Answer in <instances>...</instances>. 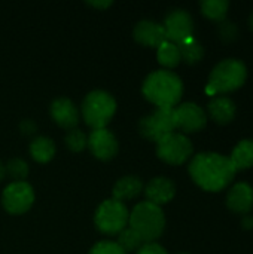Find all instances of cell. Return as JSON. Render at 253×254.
<instances>
[{
    "label": "cell",
    "mask_w": 253,
    "mask_h": 254,
    "mask_svg": "<svg viewBox=\"0 0 253 254\" xmlns=\"http://www.w3.org/2000/svg\"><path fill=\"white\" fill-rule=\"evenodd\" d=\"M176 129L183 132H198L207 124L206 112L195 103H183L173 109Z\"/></svg>",
    "instance_id": "8fae6325"
},
{
    "label": "cell",
    "mask_w": 253,
    "mask_h": 254,
    "mask_svg": "<svg viewBox=\"0 0 253 254\" xmlns=\"http://www.w3.org/2000/svg\"><path fill=\"white\" fill-rule=\"evenodd\" d=\"M236 170H246L253 167V140H242L230 156Z\"/></svg>",
    "instance_id": "d6986e66"
},
{
    "label": "cell",
    "mask_w": 253,
    "mask_h": 254,
    "mask_svg": "<svg viewBox=\"0 0 253 254\" xmlns=\"http://www.w3.org/2000/svg\"><path fill=\"white\" fill-rule=\"evenodd\" d=\"M249 25H251V28L253 30V12L252 15H251V18H249Z\"/></svg>",
    "instance_id": "d6a6232c"
},
{
    "label": "cell",
    "mask_w": 253,
    "mask_h": 254,
    "mask_svg": "<svg viewBox=\"0 0 253 254\" xmlns=\"http://www.w3.org/2000/svg\"><path fill=\"white\" fill-rule=\"evenodd\" d=\"M200 6H201V12L204 16H207L212 21L222 22L225 21L230 3L227 0H204L201 1Z\"/></svg>",
    "instance_id": "603a6c76"
},
{
    "label": "cell",
    "mask_w": 253,
    "mask_h": 254,
    "mask_svg": "<svg viewBox=\"0 0 253 254\" xmlns=\"http://www.w3.org/2000/svg\"><path fill=\"white\" fill-rule=\"evenodd\" d=\"M177 46H179L182 60L188 64H195V63L201 61V58L204 57V48L198 40L194 39V36L189 37L188 40L182 42Z\"/></svg>",
    "instance_id": "7402d4cb"
},
{
    "label": "cell",
    "mask_w": 253,
    "mask_h": 254,
    "mask_svg": "<svg viewBox=\"0 0 253 254\" xmlns=\"http://www.w3.org/2000/svg\"><path fill=\"white\" fill-rule=\"evenodd\" d=\"M130 220V213L124 202L107 199L100 204L95 211V226L104 235H118L121 234Z\"/></svg>",
    "instance_id": "8992f818"
},
{
    "label": "cell",
    "mask_w": 253,
    "mask_h": 254,
    "mask_svg": "<svg viewBox=\"0 0 253 254\" xmlns=\"http://www.w3.org/2000/svg\"><path fill=\"white\" fill-rule=\"evenodd\" d=\"M180 254H188V253H180Z\"/></svg>",
    "instance_id": "836d02e7"
},
{
    "label": "cell",
    "mask_w": 253,
    "mask_h": 254,
    "mask_svg": "<svg viewBox=\"0 0 253 254\" xmlns=\"http://www.w3.org/2000/svg\"><path fill=\"white\" fill-rule=\"evenodd\" d=\"M4 171L10 179H13V182H24L28 174V165L22 159H12L4 167Z\"/></svg>",
    "instance_id": "484cf974"
},
{
    "label": "cell",
    "mask_w": 253,
    "mask_h": 254,
    "mask_svg": "<svg viewBox=\"0 0 253 254\" xmlns=\"http://www.w3.org/2000/svg\"><path fill=\"white\" fill-rule=\"evenodd\" d=\"M34 202L33 188L25 182H12L7 185L1 195L3 208L9 214H24Z\"/></svg>",
    "instance_id": "9c48e42d"
},
{
    "label": "cell",
    "mask_w": 253,
    "mask_h": 254,
    "mask_svg": "<svg viewBox=\"0 0 253 254\" xmlns=\"http://www.w3.org/2000/svg\"><path fill=\"white\" fill-rule=\"evenodd\" d=\"M30 155L36 162L46 164L55 155V144L48 137H37L30 144Z\"/></svg>",
    "instance_id": "ffe728a7"
},
{
    "label": "cell",
    "mask_w": 253,
    "mask_h": 254,
    "mask_svg": "<svg viewBox=\"0 0 253 254\" xmlns=\"http://www.w3.org/2000/svg\"><path fill=\"white\" fill-rule=\"evenodd\" d=\"M174 116L173 109H155L152 113L143 116L139 122L140 134L149 140L158 143L166 135L174 132Z\"/></svg>",
    "instance_id": "ba28073f"
},
{
    "label": "cell",
    "mask_w": 253,
    "mask_h": 254,
    "mask_svg": "<svg viewBox=\"0 0 253 254\" xmlns=\"http://www.w3.org/2000/svg\"><path fill=\"white\" fill-rule=\"evenodd\" d=\"M143 190V182L136 176H127L116 182L113 188V199L124 202L139 196Z\"/></svg>",
    "instance_id": "ac0fdd59"
},
{
    "label": "cell",
    "mask_w": 253,
    "mask_h": 254,
    "mask_svg": "<svg viewBox=\"0 0 253 254\" xmlns=\"http://www.w3.org/2000/svg\"><path fill=\"white\" fill-rule=\"evenodd\" d=\"M116 244L128 254L133 253V252L137 253V250L145 244V241L142 240V237L136 231H133L131 228H125L121 234H118Z\"/></svg>",
    "instance_id": "cb8c5ba5"
},
{
    "label": "cell",
    "mask_w": 253,
    "mask_h": 254,
    "mask_svg": "<svg viewBox=\"0 0 253 254\" xmlns=\"http://www.w3.org/2000/svg\"><path fill=\"white\" fill-rule=\"evenodd\" d=\"M227 207L237 214H249L253 208V189L248 183H236L227 195Z\"/></svg>",
    "instance_id": "5bb4252c"
},
{
    "label": "cell",
    "mask_w": 253,
    "mask_h": 254,
    "mask_svg": "<svg viewBox=\"0 0 253 254\" xmlns=\"http://www.w3.org/2000/svg\"><path fill=\"white\" fill-rule=\"evenodd\" d=\"M188 171L194 183L207 192H219L228 188L237 173L228 156L215 152H203L195 155L188 167Z\"/></svg>",
    "instance_id": "6da1fadb"
},
{
    "label": "cell",
    "mask_w": 253,
    "mask_h": 254,
    "mask_svg": "<svg viewBox=\"0 0 253 254\" xmlns=\"http://www.w3.org/2000/svg\"><path fill=\"white\" fill-rule=\"evenodd\" d=\"M89 254H127L116 243H112V241H101V243H97L92 249Z\"/></svg>",
    "instance_id": "4316f807"
},
{
    "label": "cell",
    "mask_w": 253,
    "mask_h": 254,
    "mask_svg": "<svg viewBox=\"0 0 253 254\" xmlns=\"http://www.w3.org/2000/svg\"><path fill=\"white\" fill-rule=\"evenodd\" d=\"M158 61L161 65L167 67V68H174L176 65H179V63L182 61V57H180V51H179V46L166 40L164 43H161L158 48Z\"/></svg>",
    "instance_id": "44dd1931"
},
{
    "label": "cell",
    "mask_w": 253,
    "mask_h": 254,
    "mask_svg": "<svg viewBox=\"0 0 253 254\" xmlns=\"http://www.w3.org/2000/svg\"><path fill=\"white\" fill-rule=\"evenodd\" d=\"M86 146L89 147L91 153L101 161H110L118 153L116 137L106 128L94 129L88 137Z\"/></svg>",
    "instance_id": "7c38bea8"
},
{
    "label": "cell",
    "mask_w": 253,
    "mask_h": 254,
    "mask_svg": "<svg viewBox=\"0 0 253 254\" xmlns=\"http://www.w3.org/2000/svg\"><path fill=\"white\" fill-rule=\"evenodd\" d=\"M207 110H209L210 118L219 125L230 124L236 116V104L228 97H215V98H212L209 106H207Z\"/></svg>",
    "instance_id": "e0dca14e"
},
{
    "label": "cell",
    "mask_w": 253,
    "mask_h": 254,
    "mask_svg": "<svg viewBox=\"0 0 253 254\" xmlns=\"http://www.w3.org/2000/svg\"><path fill=\"white\" fill-rule=\"evenodd\" d=\"M116 112L115 98L106 91H92L82 101V118L92 129H103Z\"/></svg>",
    "instance_id": "5b68a950"
},
{
    "label": "cell",
    "mask_w": 253,
    "mask_h": 254,
    "mask_svg": "<svg viewBox=\"0 0 253 254\" xmlns=\"http://www.w3.org/2000/svg\"><path fill=\"white\" fill-rule=\"evenodd\" d=\"M164 31L166 39L174 45H180L182 42L192 37L194 33V21L192 16L183 9L171 10L164 19Z\"/></svg>",
    "instance_id": "30bf717a"
},
{
    "label": "cell",
    "mask_w": 253,
    "mask_h": 254,
    "mask_svg": "<svg viewBox=\"0 0 253 254\" xmlns=\"http://www.w3.org/2000/svg\"><path fill=\"white\" fill-rule=\"evenodd\" d=\"M128 225L142 237L145 243H154L164 232L166 217L161 207L145 201L133 208Z\"/></svg>",
    "instance_id": "277c9868"
},
{
    "label": "cell",
    "mask_w": 253,
    "mask_h": 254,
    "mask_svg": "<svg viewBox=\"0 0 253 254\" xmlns=\"http://www.w3.org/2000/svg\"><path fill=\"white\" fill-rule=\"evenodd\" d=\"M51 116L64 129H75L79 122V112L69 98H57L51 104Z\"/></svg>",
    "instance_id": "2e32d148"
},
{
    "label": "cell",
    "mask_w": 253,
    "mask_h": 254,
    "mask_svg": "<svg viewBox=\"0 0 253 254\" xmlns=\"http://www.w3.org/2000/svg\"><path fill=\"white\" fill-rule=\"evenodd\" d=\"M133 36L140 45H145L149 48H158L161 43L167 40L163 24L148 21V19H143L136 24L133 30Z\"/></svg>",
    "instance_id": "9a60e30c"
},
{
    "label": "cell",
    "mask_w": 253,
    "mask_h": 254,
    "mask_svg": "<svg viewBox=\"0 0 253 254\" xmlns=\"http://www.w3.org/2000/svg\"><path fill=\"white\" fill-rule=\"evenodd\" d=\"M86 143H88L86 135L81 129H78V128L70 129L67 132V135H66V146H67L69 150H72L75 153L82 152L86 147Z\"/></svg>",
    "instance_id": "d4e9b609"
},
{
    "label": "cell",
    "mask_w": 253,
    "mask_h": 254,
    "mask_svg": "<svg viewBox=\"0 0 253 254\" xmlns=\"http://www.w3.org/2000/svg\"><path fill=\"white\" fill-rule=\"evenodd\" d=\"M142 92L157 109H174L183 94L180 77L170 70L152 71L143 82Z\"/></svg>",
    "instance_id": "7a4b0ae2"
},
{
    "label": "cell",
    "mask_w": 253,
    "mask_h": 254,
    "mask_svg": "<svg viewBox=\"0 0 253 254\" xmlns=\"http://www.w3.org/2000/svg\"><path fill=\"white\" fill-rule=\"evenodd\" d=\"M136 254H169L157 243H145Z\"/></svg>",
    "instance_id": "f1b7e54d"
},
{
    "label": "cell",
    "mask_w": 253,
    "mask_h": 254,
    "mask_svg": "<svg viewBox=\"0 0 253 254\" xmlns=\"http://www.w3.org/2000/svg\"><path fill=\"white\" fill-rule=\"evenodd\" d=\"M194 152L191 140L180 132H171L157 143V155L170 165L185 164Z\"/></svg>",
    "instance_id": "52a82bcc"
},
{
    "label": "cell",
    "mask_w": 253,
    "mask_h": 254,
    "mask_svg": "<svg viewBox=\"0 0 253 254\" xmlns=\"http://www.w3.org/2000/svg\"><path fill=\"white\" fill-rule=\"evenodd\" d=\"M89 6H92V7H97V9H106V7H109L110 4H112V1L110 0H104V1H94V0H91V1H86Z\"/></svg>",
    "instance_id": "f546056e"
},
{
    "label": "cell",
    "mask_w": 253,
    "mask_h": 254,
    "mask_svg": "<svg viewBox=\"0 0 253 254\" xmlns=\"http://www.w3.org/2000/svg\"><path fill=\"white\" fill-rule=\"evenodd\" d=\"M248 77V68L243 61L237 58L222 60L210 73L206 92L209 95L227 94L239 89Z\"/></svg>",
    "instance_id": "3957f363"
},
{
    "label": "cell",
    "mask_w": 253,
    "mask_h": 254,
    "mask_svg": "<svg viewBox=\"0 0 253 254\" xmlns=\"http://www.w3.org/2000/svg\"><path fill=\"white\" fill-rule=\"evenodd\" d=\"M237 34H239V30L233 22H228V21L219 22V36L224 42H231L237 39Z\"/></svg>",
    "instance_id": "83f0119b"
},
{
    "label": "cell",
    "mask_w": 253,
    "mask_h": 254,
    "mask_svg": "<svg viewBox=\"0 0 253 254\" xmlns=\"http://www.w3.org/2000/svg\"><path fill=\"white\" fill-rule=\"evenodd\" d=\"M176 195L174 183L167 177H155L145 186L146 201L158 207L170 202Z\"/></svg>",
    "instance_id": "4fadbf2b"
},
{
    "label": "cell",
    "mask_w": 253,
    "mask_h": 254,
    "mask_svg": "<svg viewBox=\"0 0 253 254\" xmlns=\"http://www.w3.org/2000/svg\"><path fill=\"white\" fill-rule=\"evenodd\" d=\"M243 228L245 229H252L253 228V216H249V214H246L245 216V219H243Z\"/></svg>",
    "instance_id": "4dcf8cb0"
},
{
    "label": "cell",
    "mask_w": 253,
    "mask_h": 254,
    "mask_svg": "<svg viewBox=\"0 0 253 254\" xmlns=\"http://www.w3.org/2000/svg\"><path fill=\"white\" fill-rule=\"evenodd\" d=\"M4 176H6V171H4V167H3L1 162H0V182L4 179Z\"/></svg>",
    "instance_id": "1f68e13d"
}]
</instances>
